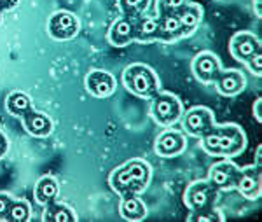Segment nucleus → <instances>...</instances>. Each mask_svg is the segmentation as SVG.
I'll list each match as a JSON object with an SVG mask.
<instances>
[{
	"instance_id": "f257e3e1",
	"label": "nucleus",
	"mask_w": 262,
	"mask_h": 222,
	"mask_svg": "<svg viewBox=\"0 0 262 222\" xmlns=\"http://www.w3.org/2000/svg\"><path fill=\"white\" fill-rule=\"evenodd\" d=\"M201 147L210 156L234 157L247 147V135L238 125H213L201 136Z\"/></svg>"
},
{
	"instance_id": "f03ea898",
	"label": "nucleus",
	"mask_w": 262,
	"mask_h": 222,
	"mask_svg": "<svg viewBox=\"0 0 262 222\" xmlns=\"http://www.w3.org/2000/svg\"><path fill=\"white\" fill-rule=\"evenodd\" d=\"M150 182V166L143 159H129L117 166L108 177L112 191L119 196L140 194Z\"/></svg>"
},
{
	"instance_id": "7ed1b4c3",
	"label": "nucleus",
	"mask_w": 262,
	"mask_h": 222,
	"mask_svg": "<svg viewBox=\"0 0 262 222\" xmlns=\"http://www.w3.org/2000/svg\"><path fill=\"white\" fill-rule=\"evenodd\" d=\"M122 84L129 93L140 98H152L159 91V79L149 65L133 63L122 72Z\"/></svg>"
},
{
	"instance_id": "20e7f679",
	"label": "nucleus",
	"mask_w": 262,
	"mask_h": 222,
	"mask_svg": "<svg viewBox=\"0 0 262 222\" xmlns=\"http://www.w3.org/2000/svg\"><path fill=\"white\" fill-rule=\"evenodd\" d=\"M150 116L158 125L171 126L182 117V102L179 96L168 91H158L152 96Z\"/></svg>"
},
{
	"instance_id": "39448f33",
	"label": "nucleus",
	"mask_w": 262,
	"mask_h": 222,
	"mask_svg": "<svg viewBox=\"0 0 262 222\" xmlns=\"http://www.w3.org/2000/svg\"><path fill=\"white\" fill-rule=\"evenodd\" d=\"M262 147H257L255 152V165L243 168L236 180V189L242 193L247 199L260 198L262 193V166H260Z\"/></svg>"
},
{
	"instance_id": "423d86ee",
	"label": "nucleus",
	"mask_w": 262,
	"mask_h": 222,
	"mask_svg": "<svg viewBox=\"0 0 262 222\" xmlns=\"http://www.w3.org/2000/svg\"><path fill=\"white\" fill-rule=\"evenodd\" d=\"M215 196H217V189L206 178V180H196L187 186L184 193V201L192 212L210 210L213 207Z\"/></svg>"
},
{
	"instance_id": "0eeeda50",
	"label": "nucleus",
	"mask_w": 262,
	"mask_h": 222,
	"mask_svg": "<svg viewBox=\"0 0 262 222\" xmlns=\"http://www.w3.org/2000/svg\"><path fill=\"white\" fill-rule=\"evenodd\" d=\"M182 125H184V130L187 131L191 136H196V138H201L203 135L208 130H212V126L215 125L213 121V112L208 109V107H192L182 117Z\"/></svg>"
},
{
	"instance_id": "6e6552de",
	"label": "nucleus",
	"mask_w": 262,
	"mask_h": 222,
	"mask_svg": "<svg viewBox=\"0 0 262 222\" xmlns=\"http://www.w3.org/2000/svg\"><path fill=\"white\" fill-rule=\"evenodd\" d=\"M239 172H242V168H238L232 161H229L226 157L224 161H219V163H215L212 168H210L208 180L217 191L234 189L236 180H238V177H239Z\"/></svg>"
},
{
	"instance_id": "1a4fd4ad",
	"label": "nucleus",
	"mask_w": 262,
	"mask_h": 222,
	"mask_svg": "<svg viewBox=\"0 0 262 222\" xmlns=\"http://www.w3.org/2000/svg\"><path fill=\"white\" fill-rule=\"evenodd\" d=\"M107 41L116 48H124L137 41V18H128V16L117 18L108 28Z\"/></svg>"
},
{
	"instance_id": "9d476101",
	"label": "nucleus",
	"mask_w": 262,
	"mask_h": 222,
	"mask_svg": "<svg viewBox=\"0 0 262 222\" xmlns=\"http://www.w3.org/2000/svg\"><path fill=\"white\" fill-rule=\"evenodd\" d=\"M221 70V59L215 56L213 53H210V51H203V53L196 54L192 59V74L196 75L198 80H201L205 84L213 83Z\"/></svg>"
},
{
	"instance_id": "9b49d317",
	"label": "nucleus",
	"mask_w": 262,
	"mask_h": 222,
	"mask_svg": "<svg viewBox=\"0 0 262 222\" xmlns=\"http://www.w3.org/2000/svg\"><path fill=\"white\" fill-rule=\"evenodd\" d=\"M79 28H81L79 19L69 11L56 12L49 21V33H51V37H54L56 41L72 39V37L77 35Z\"/></svg>"
},
{
	"instance_id": "f8f14e48",
	"label": "nucleus",
	"mask_w": 262,
	"mask_h": 222,
	"mask_svg": "<svg viewBox=\"0 0 262 222\" xmlns=\"http://www.w3.org/2000/svg\"><path fill=\"white\" fill-rule=\"evenodd\" d=\"M229 51L238 62L245 63L248 58L253 56L255 53L262 51L260 41L257 39L253 33L250 32H238L232 35V39L229 42Z\"/></svg>"
},
{
	"instance_id": "ddd939ff",
	"label": "nucleus",
	"mask_w": 262,
	"mask_h": 222,
	"mask_svg": "<svg viewBox=\"0 0 262 222\" xmlns=\"http://www.w3.org/2000/svg\"><path fill=\"white\" fill-rule=\"evenodd\" d=\"M86 88L93 96L107 98L116 91V79L105 70H91L86 75Z\"/></svg>"
},
{
	"instance_id": "4468645a",
	"label": "nucleus",
	"mask_w": 262,
	"mask_h": 222,
	"mask_svg": "<svg viewBox=\"0 0 262 222\" xmlns=\"http://www.w3.org/2000/svg\"><path fill=\"white\" fill-rule=\"evenodd\" d=\"M156 152L163 157L179 156L185 149V138L180 131L177 130H164L161 135L156 138Z\"/></svg>"
},
{
	"instance_id": "2eb2a0df",
	"label": "nucleus",
	"mask_w": 262,
	"mask_h": 222,
	"mask_svg": "<svg viewBox=\"0 0 262 222\" xmlns=\"http://www.w3.org/2000/svg\"><path fill=\"white\" fill-rule=\"evenodd\" d=\"M213 83L222 96H236L245 88V75L239 70H221Z\"/></svg>"
},
{
	"instance_id": "dca6fc26",
	"label": "nucleus",
	"mask_w": 262,
	"mask_h": 222,
	"mask_svg": "<svg viewBox=\"0 0 262 222\" xmlns=\"http://www.w3.org/2000/svg\"><path fill=\"white\" fill-rule=\"evenodd\" d=\"M158 21H159V41L161 42H175L182 39V37H185L180 19L175 12L173 14H161Z\"/></svg>"
},
{
	"instance_id": "f3484780",
	"label": "nucleus",
	"mask_w": 262,
	"mask_h": 222,
	"mask_svg": "<svg viewBox=\"0 0 262 222\" xmlns=\"http://www.w3.org/2000/svg\"><path fill=\"white\" fill-rule=\"evenodd\" d=\"M180 19V25L184 28V33L185 37L191 35L194 30L198 28V25L201 23V18H203V7L200 4H194V2H187L180 11L175 12Z\"/></svg>"
},
{
	"instance_id": "a211bd4d",
	"label": "nucleus",
	"mask_w": 262,
	"mask_h": 222,
	"mask_svg": "<svg viewBox=\"0 0 262 222\" xmlns=\"http://www.w3.org/2000/svg\"><path fill=\"white\" fill-rule=\"evenodd\" d=\"M23 123L27 131L33 136H48L53 131V123L51 119L42 112H35V110H28L23 116Z\"/></svg>"
},
{
	"instance_id": "6ab92c4d",
	"label": "nucleus",
	"mask_w": 262,
	"mask_h": 222,
	"mask_svg": "<svg viewBox=\"0 0 262 222\" xmlns=\"http://www.w3.org/2000/svg\"><path fill=\"white\" fill-rule=\"evenodd\" d=\"M119 212H121V217H124L126 220H143L147 217L145 203L138 198V194L122 196Z\"/></svg>"
},
{
	"instance_id": "aec40b11",
	"label": "nucleus",
	"mask_w": 262,
	"mask_h": 222,
	"mask_svg": "<svg viewBox=\"0 0 262 222\" xmlns=\"http://www.w3.org/2000/svg\"><path fill=\"white\" fill-rule=\"evenodd\" d=\"M137 41L156 42L159 41V21L158 18H137Z\"/></svg>"
},
{
	"instance_id": "412c9836",
	"label": "nucleus",
	"mask_w": 262,
	"mask_h": 222,
	"mask_svg": "<svg viewBox=\"0 0 262 222\" xmlns=\"http://www.w3.org/2000/svg\"><path fill=\"white\" fill-rule=\"evenodd\" d=\"M58 196V182L53 177H42L35 186V199L40 205L54 201Z\"/></svg>"
},
{
	"instance_id": "4be33fe9",
	"label": "nucleus",
	"mask_w": 262,
	"mask_h": 222,
	"mask_svg": "<svg viewBox=\"0 0 262 222\" xmlns=\"http://www.w3.org/2000/svg\"><path fill=\"white\" fill-rule=\"evenodd\" d=\"M44 220H54V222H75L77 215L74 213L70 207L67 205H56L54 201L48 203V210L44 213Z\"/></svg>"
},
{
	"instance_id": "5701e85b",
	"label": "nucleus",
	"mask_w": 262,
	"mask_h": 222,
	"mask_svg": "<svg viewBox=\"0 0 262 222\" xmlns=\"http://www.w3.org/2000/svg\"><path fill=\"white\" fill-rule=\"evenodd\" d=\"M6 105H7V110H9L11 114H14V116H21V117H23L28 110H32L30 98H28V95H25V93H21V91H16V93H12V95L7 96Z\"/></svg>"
},
{
	"instance_id": "b1692460",
	"label": "nucleus",
	"mask_w": 262,
	"mask_h": 222,
	"mask_svg": "<svg viewBox=\"0 0 262 222\" xmlns=\"http://www.w3.org/2000/svg\"><path fill=\"white\" fill-rule=\"evenodd\" d=\"M149 2L150 0H117L122 14L128 18H140L149 7Z\"/></svg>"
},
{
	"instance_id": "393cba45",
	"label": "nucleus",
	"mask_w": 262,
	"mask_h": 222,
	"mask_svg": "<svg viewBox=\"0 0 262 222\" xmlns=\"http://www.w3.org/2000/svg\"><path fill=\"white\" fill-rule=\"evenodd\" d=\"M6 219L12 220V222H27L30 219V207H28L27 201H11L9 210L6 213Z\"/></svg>"
},
{
	"instance_id": "a878e982",
	"label": "nucleus",
	"mask_w": 262,
	"mask_h": 222,
	"mask_svg": "<svg viewBox=\"0 0 262 222\" xmlns=\"http://www.w3.org/2000/svg\"><path fill=\"white\" fill-rule=\"evenodd\" d=\"M187 220H194V222H221V220H224V217L221 215V213L213 212V208H210V210H201V212L189 213Z\"/></svg>"
},
{
	"instance_id": "bb28decb",
	"label": "nucleus",
	"mask_w": 262,
	"mask_h": 222,
	"mask_svg": "<svg viewBox=\"0 0 262 222\" xmlns=\"http://www.w3.org/2000/svg\"><path fill=\"white\" fill-rule=\"evenodd\" d=\"M187 2L189 0H158V12H159V16L173 14V12L180 11Z\"/></svg>"
},
{
	"instance_id": "cd10ccee",
	"label": "nucleus",
	"mask_w": 262,
	"mask_h": 222,
	"mask_svg": "<svg viewBox=\"0 0 262 222\" xmlns=\"http://www.w3.org/2000/svg\"><path fill=\"white\" fill-rule=\"evenodd\" d=\"M245 65L248 67V70H250L253 75L260 77V74H262V51H259V53H255L253 56L248 58L247 62H245Z\"/></svg>"
},
{
	"instance_id": "c85d7f7f",
	"label": "nucleus",
	"mask_w": 262,
	"mask_h": 222,
	"mask_svg": "<svg viewBox=\"0 0 262 222\" xmlns=\"http://www.w3.org/2000/svg\"><path fill=\"white\" fill-rule=\"evenodd\" d=\"M12 199L7 194H0V219H6V213L9 210Z\"/></svg>"
},
{
	"instance_id": "c756f323",
	"label": "nucleus",
	"mask_w": 262,
	"mask_h": 222,
	"mask_svg": "<svg viewBox=\"0 0 262 222\" xmlns=\"http://www.w3.org/2000/svg\"><path fill=\"white\" fill-rule=\"evenodd\" d=\"M253 117H255L257 123H262V98H257L255 102H253Z\"/></svg>"
},
{
	"instance_id": "7c9ffc66",
	"label": "nucleus",
	"mask_w": 262,
	"mask_h": 222,
	"mask_svg": "<svg viewBox=\"0 0 262 222\" xmlns=\"http://www.w3.org/2000/svg\"><path fill=\"white\" fill-rule=\"evenodd\" d=\"M253 11H255L257 18L262 16V0H253Z\"/></svg>"
},
{
	"instance_id": "2f4dec72",
	"label": "nucleus",
	"mask_w": 262,
	"mask_h": 222,
	"mask_svg": "<svg viewBox=\"0 0 262 222\" xmlns=\"http://www.w3.org/2000/svg\"><path fill=\"white\" fill-rule=\"evenodd\" d=\"M6 151H7V140L4 138L2 133H0V157L6 154Z\"/></svg>"
},
{
	"instance_id": "473e14b6",
	"label": "nucleus",
	"mask_w": 262,
	"mask_h": 222,
	"mask_svg": "<svg viewBox=\"0 0 262 222\" xmlns=\"http://www.w3.org/2000/svg\"><path fill=\"white\" fill-rule=\"evenodd\" d=\"M16 2H18V0H0V7L7 9V7H12V6H14Z\"/></svg>"
}]
</instances>
